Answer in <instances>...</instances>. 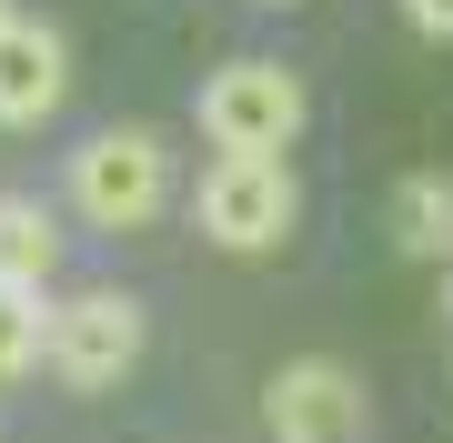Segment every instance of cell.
I'll return each instance as SVG.
<instances>
[{
	"instance_id": "8fae6325",
	"label": "cell",
	"mask_w": 453,
	"mask_h": 443,
	"mask_svg": "<svg viewBox=\"0 0 453 443\" xmlns=\"http://www.w3.org/2000/svg\"><path fill=\"white\" fill-rule=\"evenodd\" d=\"M11 20H20V11H11V0H0V31H11Z\"/></svg>"
},
{
	"instance_id": "8992f818",
	"label": "cell",
	"mask_w": 453,
	"mask_h": 443,
	"mask_svg": "<svg viewBox=\"0 0 453 443\" xmlns=\"http://www.w3.org/2000/svg\"><path fill=\"white\" fill-rule=\"evenodd\" d=\"M61 91H71V41L50 31V20H11V31H0V132L50 121Z\"/></svg>"
},
{
	"instance_id": "7c38bea8",
	"label": "cell",
	"mask_w": 453,
	"mask_h": 443,
	"mask_svg": "<svg viewBox=\"0 0 453 443\" xmlns=\"http://www.w3.org/2000/svg\"><path fill=\"white\" fill-rule=\"evenodd\" d=\"M443 312H453V272H443Z\"/></svg>"
},
{
	"instance_id": "7a4b0ae2",
	"label": "cell",
	"mask_w": 453,
	"mask_h": 443,
	"mask_svg": "<svg viewBox=\"0 0 453 443\" xmlns=\"http://www.w3.org/2000/svg\"><path fill=\"white\" fill-rule=\"evenodd\" d=\"M303 81H292L282 61H222L202 81V132L211 151H252V162H282L292 141H303Z\"/></svg>"
},
{
	"instance_id": "ba28073f",
	"label": "cell",
	"mask_w": 453,
	"mask_h": 443,
	"mask_svg": "<svg viewBox=\"0 0 453 443\" xmlns=\"http://www.w3.org/2000/svg\"><path fill=\"white\" fill-rule=\"evenodd\" d=\"M31 363H50V302L0 282V383H20Z\"/></svg>"
},
{
	"instance_id": "277c9868",
	"label": "cell",
	"mask_w": 453,
	"mask_h": 443,
	"mask_svg": "<svg viewBox=\"0 0 453 443\" xmlns=\"http://www.w3.org/2000/svg\"><path fill=\"white\" fill-rule=\"evenodd\" d=\"M142 363V302L131 293H71V302H50V373L61 383H81V393H111V383Z\"/></svg>"
},
{
	"instance_id": "9c48e42d",
	"label": "cell",
	"mask_w": 453,
	"mask_h": 443,
	"mask_svg": "<svg viewBox=\"0 0 453 443\" xmlns=\"http://www.w3.org/2000/svg\"><path fill=\"white\" fill-rule=\"evenodd\" d=\"M393 252H423V263L453 252V192L443 181H403L393 192Z\"/></svg>"
},
{
	"instance_id": "30bf717a",
	"label": "cell",
	"mask_w": 453,
	"mask_h": 443,
	"mask_svg": "<svg viewBox=\"0 0 453 443\" xmlns=\"http://www.w3.org/2000/svg\"><path fill=\"white\" fill-rule=\"evenodd\" d=\"M403 20H413L423 41H453V0H403Z\"/></svg>"
},
{
	"instance_id": "6da1fadb",
	"label": "cell",
	"mask_w": 453,
	"mask_h": 443,
	"mask_svg": "<svg viewBox=\"0 0 453 443\" xmlns=\"http://www.w3.org/2000/svg\"><path fill=\"white\" fill-rule=\"evenodd\" d=\"M172 202V151L151 132H91L71 151V212L91 232H142Z\"/></svg>"
},
{
	"instance_id": "52a82bcc",
	"label": "cell",
	"mask_w": 453,
	"mask_h": 443,
	"mask_svg": "<svg viewBox=\"0 0 453 443\" xmlns=\"http://www.w3.org/2000/svg\"><path fill=\"white\" fill-rule=\"evenodd\" d=\"M50 272H61V222H50L31 192H0V282L41 293Z\"/></svg>"
},
{
	"instance_id": "3957f363",
	"label": "cell",
	"mask_w": 453,
	"mask_h": 443,
	"mask_svg": "<svg viewBox=\"0 0 453 443\" xmlns=\"http://www.w3.org/2000/svg\"><path fill=\"white\" fill-rule=\"evenodd\" d=\"M292 212H303V181L282 162H252V151H222V162L202 172V192H192V222L222 252H273L292 232Z\"/></svg>"
},
{
	"instance_id": "5b68a950",
	"label": "cell",
	"mask_w": 453,
	"mask_h": 443,
	"mask_svg": "<svg viewBox=\"0 0 453 443\" xmlns=\"http://www.w3.org/2000/svg\"><path fill=\"white\" fill-rule=\"evenodd\" d=\"M262 413H273V443H353V433H363V383L342 373V363L303 353V363L273 373Z\"/></svg>"
}]
</instances>
